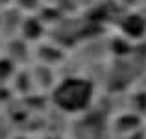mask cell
<instances>
[{
    "label": "cell",
    "mask_w": 146,
    "mask_h": 139,
    "mask_svg": "<svg viewBox=\"0 0 146 139\" xmlns=\"http://www.w3.org/2000/svg\"><path fill=\"white\" fill-rule=\"evenodd\" d=\"M85 93H87V87L82 86V84H76V91H72V93H68V89L65 87V89L59 93V102H63L65 106H68V108L82 106V104L85 102Z\"/></svg>",
    "instance_id": "obj_1"
}]
</instances>
